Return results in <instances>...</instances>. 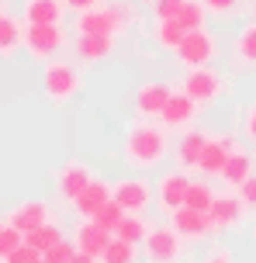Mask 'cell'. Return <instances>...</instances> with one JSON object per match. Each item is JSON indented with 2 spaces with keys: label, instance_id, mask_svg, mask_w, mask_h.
<instances>
[{
  "label": "cell",
  "instance_id": "17",
  "mask_svg": "<svg viewBox=\"0 0 256 263\" xmlns=\"http://www.w3.org/2000/svg\"><path fill=\"white\" fill-rule=\"evenodd\" d=\"M173 229L180 232L184 239H204L215 225L204 211H194V208H176L173 211Z\"/></svg>",
  "mask_w": 256,
  "mask_h": 263
},
{
  "label": "cell",
  "instance_id": "23",
  "mask_svg": "<svg viewBox=\"0 0 256 263\" xmlns=\"http://www.w3.org/2000/svg\"><path fill=\"white\" fill-rule=\"evenodd\" d=\"M222 177H225V184L243 187L246 180L253 177V156H249V153H243V149H235V153L229 156V163H225Z\"/></svg>",
  "mask_w": 256,
  "mask_h": 263
},
{
  "label": "cell",
  "instance_id": "39",
  "mask_svg": "<svg viewBox=\"0 0 256 263\" xmlns=\"http://www.w3.org/2000/svg\"><path fill=\"white\" fill-rule=\"evenodd\" d=\"M66 7L76 11V14H83V11H90V7H101V0H66Z\"/></svg>",
  "mask_w": 256,
  "mask_h": 263
},
{
  "label": "cell",
  "instance_id": "30",
  "mask_svg": "<svg viewBox=\"0 0 256 263\" xmlns=\"http://www.w3.org/2000/svg\"><path fill=\"white\" fill-rule=\"evenodd\" d=\"M101 263H135V246L132 242H125V239H111L108 250H104V256H101Z\"/></svg>",
  "mask_w": 256,
  "mask_h": 263
},
{
  "label": "cell",
  "instance_id": "42",
  "mask_svg": "<svg viewBox=\"0 0 256 263\" xmlns=\"http://www.w3.org/2000/svg\"><path fill=\"white\" fill-rule=\"evenodd\" d=\"M4 7H7V0H0V14H4Z\"/></svg>",
  "mask_w": 256,
  "mask_h": 263
},
{
  "label": "cell",
  "instance_id": "40",
  "mask_svg": "<svg viewBox=\"0 0 256 263\" xmlns=\"http://www.w3.org/2000/svg\"><path fill=\"white\" fill-rule=\"evenodd\" d=\"M243 132H246V135H249V139H256V107H249V111H246Z\"/></svg>",
  "mask_w": 256,
  "mask_h": 263
},
{
  "label": "cell",
  "instance_id": "27",
  "mask_svg": "<svg viewBox=\"0 0 256 263\" xmlns=\"http://www.w3.org/2000/svg\"><path fill=\"white\" fill-rule=\"evenodd\" d=\"M235 59L243 66H256V25H246L235 39Z\"/></svg>",
  "mask_w": 256,
  "mask_h": 263
},
{
  "label": "cell",
  "instance_id": "41",
  "mask_svg": "<svg viewBox=\"0 0 256 263\" xmlns=\"http://www.w3.org/2000/svg\"><path fill=\"white\" fill-rule=\"evenodd\" d=\"M69 263H101V260H94V256H87V253H80V250H76V256H73Z\"/></svg>",
  "mask_w": 256,
  "mask_h": 263
},
{
  "label": "cell",
  "instance_id": "9",
  "mask_svg": "<svg viewBox=\"0 0 256 263\" xmlns=\"http://www.w3.org/2000/svg\"><path fill=\"white\" fill-rule=\"evenodd\" d=\"M187 191H190V180H187V173H163L160 177V184H156V201H160V208L163 211H176V208H184V201H187Z\"/></svg>",
  "mask_w": 256,
  "mask_h": 263
},
{
  "label": "cell",
  "instance_id": "35",
  "mask_svg": "<svg viewBox=\"0 0 256 263\" xmlns=\"http://www.w3.org/2000/svg\"><path fill=\"white\" fill-rule=\"evenodd\" d=\"M38 260H42V253H38V250H31L28 242H21V246H17V250H14L4 263H38Z\"/></svg>",
  "mask_w": 256,
  "mask_h": 263
},
{
  "label": "cell",
  "instance_id": "28",
  "mask_svg": "<svg viewBox=\"0 0 256 263\" xmlns=\"http://www.w3.org/2000/svg\"><path fill=\"white\" fill-rule=\"evenodd\" d=\"M215 204V194H211V187L208 184H198V180H190V191H187V201H184V208H194V211H211Z\"/></svg>",
  "mask_w": 256,
  "mask_h": 263
},
{
  "label": "cell",
  "instance_id": "16",
  "mask_svg": "<svg viewBox=\"0 0 256 263\" xmlns=\"http://www.w3.org/2000/svg\"><path fill=\"white\" fill-rule=\"evenodd\" d=\"M63 7L66 0H25L21 17L25 25H63Z\"/></svg>",
  "mask_w": 256,
  "mask_h": 263
},
{
  "label": "cell",
  "instance_id": "31",
  "mask_svg": "<svg viewBox=\"0 0 256 263\" xmlns=\"http://www.w3.org/2000/svg\"><path fill=\"white\" fill-rule=\"evenodd\" d=\"M204 14H208V7H204L201 0H187L176 21L187 28V31H198V28H204Z\"/></svg>",
  "mask_w": 256,
  "mask_h": 263
},
{
  "label": "cell",
  "instance_id": "22",
  "mask_svg": "<svg viewBox=\"0 0 256 263\" xmlns=\"http://www.w3.org/2000/svg\"><path fill=\"white\" fill-rule=\"evenodd\" d=\"M111 52H114V39H108V35H76V55L87 63H97Z\"/></svg>",
  "mask_w": 256,
  "mask_h": 263
},
{
  "label": "cell",
  "instance_id": "44",
  "mask_svg": "<svg viewBox=\"0 0 256 263\" xmlns=\"http://www.w3.org/2000/svg\"><path fill=\"white\" fill-rule=\"evenodd\" d=\"M38 263H45V260H38Z\"/></svg>",
  "mask_w": 256,
  "mask_h": 263
},
{
  "label": "cell",
  "instance_id": "33",
  "mask_svg": "<svg viewBox=\"0 0 256 263\" xmlns=\"http://www.w3.org/2000/svg\"><path fill=\"white\" fill-rule=\"evenodd\" d=\"M73 256H76V242H73V239H59L52 250L42 253V260H45V263H69Z\"/></svg>",
  "mask_w": 256,
  "mask_h": 263
},
{
  "label": "cell",
  "instance_id": "14",
  "mask_svg": "<svg viewBox=\"0 0 256 263\" xmlns=\"http://www.w3.org/2000/svg\"><path fill=\"white\" fill-rule=\"evenodd\" d=\"M111 197H114L111 184H108V180H97V177H94V180H90V187H87V191H83V194L73 201V208H76V215H80V218H94V215L104 208V204H108Z\"/></svg>",
  "mask_w": 256,
  "mask_h": 263
},
{
  "label": "cell",
  "instance_id": "25",
  "mask_svg": "<svg viewBox=\"0 0 256 263\" xmlns=\"http://www.w3.org/2000/svg\"><path fill=\"white\" fill-rule=\"evenodd\" d=\"M59 239H63V229H59L55 222H45V225H38V229H31V232L25 236V242L31 246V250L45 253V250H52Z\"/></svg>",
  "mask_w": 256,
  "mask_h": 263
},
{
  "label": "cell",
  "instance_id": "2",
  "mask_svg": "<svg viewBox=\"0 0 256 263\" xmlns=\"http://www.w3.org/2000/svg\"><path fill=\"white\" fill-rule=\"evenodd\" d=\"M128 14H132V11L122 7V4H111V7H90V11H83L80 17H76V35H108V39H114V35L125 28Z\"/></svg>",
  "mask_w": 256,
  "mask_h": 263
},
{
  "label": "cell",
  "instance_id": "6",
  "mask_svg": "<svg viewBox=\"0 0 256 263\" xmlns=\"http://www.w3.org/2000/svg\"><path fill=\"white\" fill-rule=\"evenodd\" d=\"M218 55V42L215 35L208 31V28H198V31H187V39L180 42V49H176V59L190 69H198V66H211V59Z\"/></svg>",
  "mask_w": 256,
  "mask_h": 263
},
{
  "label": "cell",
  "instance_id": "43",
  "mask_svg": "<svg viewBox=\"0 0 256 263\" xmlns=\"http://www.w3.org/2000/svg\"><path fill=\"white\" fill-rule=\"evenodd\" d=\"M0 229H4V222H0Z\"/></svg>",
  "mask_w": 256,
  "mask_h": 263
},
{
  "label": "cell",
  "instance_id": "21",
  "mask_svg": "<svg viewBox=\"0 0 256 263\" xmlns=\"http://www.w3.org/2000/svg\"><path fill=\"white\" fill-rule=\"evenodd\" d=\"M204 145H208V135H204L201 128L187 132V135L180 139V145H176V159H180V166H184V170H198Z\"/></svg>",
  "mask_w": 256,
  "mask_h": 263
},
{
  "label": "cell",
  "instance_id": "7",
  "mask_svg": "<svg viewBox=\"0 0 256 263\" xmlns=\"http://www.w3.org/2000/svg\"><path fill=\"white\" fill-rule=\"evenodd\" d=\"M222 90H225V80L218 77V69H211V66H198V69H190L184 77V93H190L198 104L218 101Z\"/></svg>",
  "mask_w": 256,
  "mask_h": 263
},
{
  "label": "cell",
  "instance_id": "38",
  "mask_svg": "<svg viewBox=\"0 0 256 263\" xmlns=\"http://www.w3.org/2000/svg\"><path fill=\"white\" fill-rule=\"evenodd\" d=\"M201 263H235V260H232V253L225 250V246H215V250L208 253V256H204Z\"/></svg>",
  "mask_w": 256,
  "mask_h": 263
},
{
  "label": "cell",
  "instance_id": "18",
  "mask_svg": "<svg viewBox=\"0 0 256 263\" xmlns=\"http://www.w3.org/2000/svg\"><path fill=\"white\" fill-rule=\"evenodd\" d=\"M243 208H246L243 197L222 194V197H215V204H211V211H208V218H211V225H215V229H232V225L243 222V215H246Z\"/></svg>",
  "mask_w": 256,
  "mask_h": 263
},
{
  "label": "cell",
  "instance_id": "4",
  "mask_svg": "<svg viewBox=\"0 0 256 263\" xmlns=\"http://www.w3.org/2000/svg\"><path fill=\"white\" fill-rule=\"evenodd\" d=\"M42 83H45V97H49L52 104H66L69 97L80 90V73H76L69 63H55V59H49Z\"/></svg>",
  "mask_w": 256,
  "mask_h": 263
},
{
  "label": "cell",
  "instance_id": "20",
  "mask_svg": "<svg viewBox=\"0 0 256 263\" xmlns=\"http://www.w3.org/2000/svg\"><path fill=\"white\" fill-rule=\"evenodd\" d=\"M17 49H25V28L17 17L4 11L0 14V59H11Z\"/></svg>",
  "mask_w": 256,
  "mask_h": 263
},
{
  "label": "cell",
  "instance_id": "1",
  "mask_svg": "<svg viewBox=\"0 0 256 263\" xmlns=\"http://www.w3.org/2000/svg\"><path fill=\"white\" fill-rule=\"evenodd\" d=\"M163 156H166V135H163L156 125H135L128 135H125V163L132 170H152L160 166Z\"/></svg>",
  "mask_w": 256,
  "mask_h": 263
},
{
  "label": "cell",
  "instance_id": "12",
  "mask_svg": "<svg viewBox=\"0 0 256 263\" xmlns=\"http://www.w3.org/2000/svg\"><path fill=\"white\" fill-rule=\"evenodd\" d=\"M90 180H94V173H90L87 163H66V166L59 170V177H55V191L66 197V201H76V197L90 187Z\"/></svg>",
  "mask_w": 256,
  "mask_h": 263
},
{
  "label": "cell",
  "instance_id": "13",
  "mask_svg": "<svg viewBox=\"0 0 256 263\" xmlns=\"http://www.w3.org/2000/svg\"><path fill=\"white\" fill-rule=\"evenodd\" d=\"M111 232L108 229H101V225L94 222V218H87V222L76 229V236H73V242H76V250L87 253V256H94V260H101L104 256V250H108V242H111Z\"/></svg>",
  "mask_w": 256,
  "mask_h": 263
},
{
  "label": "cell",
  "instance_id": "3",
  "mask_svg": "<svg viewBox=\"0 0 256 263\" xmlns=\"http://www.w3.org/2000/svg\"><path fill=\"white\" fill-rule=\"evenodd\" d=\"M63 45H66L63 25H25V52L31 59H45L49 63Z\"/></svg>",
  "mask_w": 256,
  "mask_h": 263
},
{
  "label": "cell",
  "instance_id": "29",
  "mask_svg": "<svg viewBox=\"0 0 256 263\" xmlns=\"http://www.w3.org/2000/svg\"><path fill=\"white\" fill-rule=\"evenodd\" d=\"M125 215H128V211H125L122 204H118V201L111 197L108 204H104V208H101V211L94 215V222L101 225V229H108L111 236H114V232H118V225H122V218H125Z\"/></svg>",
  "mask_w": 256,
  "mask_h": 263
},
{
  "label": "cell",
  "instance_id": "36",
  "mask_svg": "<svg viewBox=\"0 0 256 263\" xmlns=\"http://www.w3.org/2000/svg\"><path fill=\"white\" fill-rule=\"evenodd\" d=\"M239 197H243V204L246 208H256V173L246 180L243 187H239Z\"/></svg>",
  "mask_w": 256,
  "mask_h": 263
},
{
  "label": "cell",
  "instance_id": "37",
  "mask_svg": "<svg viewBox=\"0 0 256 263\" xmlns=\"http://www.w3.org/2000/svg\"><path fill=\"white\" fill-rule=\"evenodd\" d=\"M208 11H215V14H232L235 7H239V0H201Z\"/></svg>",
  "mask_w": 256,
  "mask_h": 263
},
{
  "label": "cell",
  "instance_id": "24",
  "mask_svg": "<svg viewBox=\"0 0 256 263\" xmlns=\"http://www.w3.org/2000/svg\"><path fill=\"white\" fill-rule=\"evenodd\" d=\"M149 232H152V225H149L146 218H142V215H125L114 236H118V239H125V242H132V246H142Z\"/></svg>",
  "mask_w": 256,
  "mask_h": 263
},
{
  "label": "cell",
  "instance_id": "5",
  "mask_svg": "<svg viewBox=\"0 0 256 263\" xmlns=\"http://www.w3.org/2000/svg\"><path fill=\"white\" fill-rule=\"evenodd\" d=\"M142 253H146L149 263H176L180 253H184V236H180L176 229L156 225L146 236V242H142Z\"/></svg>",
  "mask_w": 256,
  "mask_h": 263
},
{
  "label": "cell",
  "instance_id": "8",
  "mask_svg": "<svg viewBox=\"0 0 256 263\" xmlns=\"http://www.w3.org/2000/svg\"><path fill=\"white\" fill-rule=\"evenodd\" d=\"M114 201H118L128 215H142V211L152 204V187H149L146 177H128V180H118V184H114Z\"/></svg>",
  "mask_w": 256,
  "mask_h": 263
},
{
  "label": "cell",
  "instance_id": "26",
  "mask_svg": "<svg viewBox=\"0 0 256 263\" xmlns=\"http://www.w3.org/2000/svg\"><path fill=\"white\" fill-rule=\"evenodd\" d=\"M184 39H187V28L180 25V21H156V42H160L163 49L176 52Z\"/></svg>",
  "mask_w": 256,
  "mask_h": 263
},
{
  "label": "cell",
  "instance_id": "10",
  "mask_svg": "<svg viewBox=\"0 0 256 263\" xmlns=\"http://www.w3.org/2000/svg\"><path fill=\"white\" fill-rule=\"evenodd\" d=\"M239 145H235V139L232 135H222V139H208V145H204L201 153V163H198V170L204 173V177H222V170H225V163H229V156L235 153Z\"/></svg>",
  "mask_w": 256,
  "mask_h": 263
},
{
  "label": "cell",
  "instance_id": "11",
  "mask_svg": "<svg viewBox=\"0 0 256 263\" xmlns=\"http://www.w3.org/2000/svg\"><path fill=\"white\" fill-rule=\"evenodd\" d=\"M170 97H173V90H170L166 83H160V80L142 83V87L135 90V111H139L142 118H160Z\"/></svg>",
  "mask_w": 256,
  "mask_h": 263
},
{
  "label": "cell",
  "instance_id": "15",
  "mask_svg": "<svg viewBox=\"0 0 256 263\" xmlns=\"http://www.w3.org/2000/svg\"><path fill=\"white\" fill-rule=\"evenodd\" d=\"M194 115H198V101L190 97V93H173L170 101H166V107H163V125L166 128H184V125H190L194 121Z\"/></svg>",
  "mask_w": 256,
  "mask_h": 263
},
{
  "label": "cell",
  "instance_id": "32",
  "mask_svg": "<svg viewBox=\"0 0 256 263\" xmlns=\"http://www.w3.org/2000/svg\"><path fill=\"white\" fill-rule=\"evenodd\" d=\"M21 242H25V232H21V229H14V225L7 222L4 229H0V260H7Z\"/></svg>",
  "mask_w": 256,
  "mask_h": 263
},
{
  "label": "cell",
  "instance_id": "34",
  "mask_svg": "<svg viewBox=\"0 0 256 263\" xmlns=\"http://www.w3.org/2000/svg\"><path fill=\"white\" fill-rule=\"evenodd\" d=\"M187 0H156V21H176Z\"/></svg>",
  "mask_w": 256,
  "mask_h": 263
},
{
  "label": "cell",
  "instance_id": "19",
  "mask_svg": "<svg viewBox=\"0 0 256 263\" xmlns=\"http://www.w3.org/2000/svg\"><path fill=\"white\" fill-rule=\"evenodd\" d=\"M49 222V204L45 201H25V204H17L11 211V225L14 229H21V232H31V229H38V225Z\"/></svg>",
  "mask_w": 256,
  "mask_h": 263
}]
</instances>
